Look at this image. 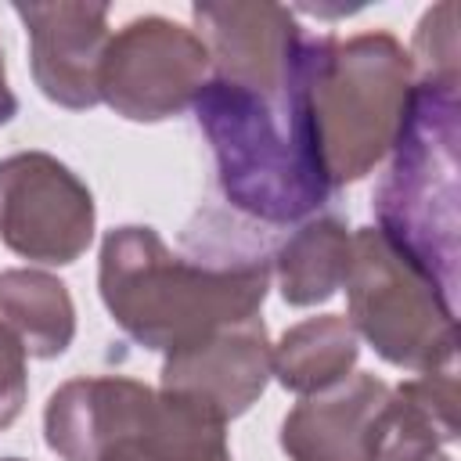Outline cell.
I'll list each match as a JSON object with an SVG mask.
<instances>
[{
	"mask_svg": "<svg viewBox=\"0 0 461 461\" xmlns=\"http://www.w3.org/2000/svg\"><path fill=\"white\" fill-rule=\"evenodd\" d=\"M414 90V65L393 32L306 36L292 115L328 191L364 180L396 144Z\"/></svg>",
	"mask_w": 461,
	"mask_h": 461,
	"instance_id": "2",
	"label": "cell"
},
{
	"mask_svg": "<svg viewBox=\"0 0 461 461\" xmlns=\"http://www.w3.org/2000/svg\"><path fill=\"white\" fill-rule=\"evenodd\" d=\"M360 357V339L353 324L339 313H321L292 324L277 346L270 349V375L299 396H313L321 389L349 378Z\"/></svg>",
	"mask_w": 461,
	"mask_h": 461,
	"instance_id": "15",
	"label": "cell"
},
{
	"mask_svg": "<svg viewBox=\"0 0 461 461\" xmlns=\"http://www.w3.org/2000/svg\"><path fill=\"white\" fill-rule=\"evenodd\" d=\"M191 108L212 148L220 194L234 212L281 227L331 198L299 137L292 94L267 97L209 76Z\"/></svg>",
	"mask_w": 461,
	"mask_h": 461,
	"instance_id": "4",
	"label": "cell"
},
{
	"mask_svg": "<svg viewBox=\"0 0 461 461\" xmlns=\"http://www.w3.org/2000/svg\"><path fill=\"white\" fill-rule=\"evenodd\" d=\"M29 375H25V349L18 339L0 324V432L11 429L25 407Z\"/></svg>",
	"mask_w": 461,
	"mask_h": 461,
	"instance_id": "18",
	"label": "cell"
},
{
	"mask_svg": "<svg viewBox=\"0 0 461 461\" xmlns=\"http://www.w3.org/2000/svg\"><path fill=\"white\" fill-rule=\"evenodd\" d=\"M0 324L36 360L61 357L76 339V306L47 270H0Z\"/></svg>",
	"mask_w": 461,
	"mask_h": 461,
	"instance_id": "14",
	"label": "cell"
},
{
	"mask_svg": "<svg viewBox=\"0 0 461 461\" xmlns=\"http://www.w3.org/2000/svg\"><path fill=\"white\" fill-rule=\"evenodd\" d=\"M414 79L418 83H447L457 86V4L443 0L429 7L414 29V50H411Z\"/></svg>",
	"mask_w": 461,
	"mask_h": 461,
	"instance_id": "17",
	"label": "cell"
},
{
	"mask_svg": "<svg viewBox=\"0 0 461 461\" xmlns=\"http://www.w3.org/2000/svg\"><path fill=\"white\" fill-rule=\"evenodd\" d=\"M461 97L447 83H418L393 144L389 169L375 187L378 234L457 303L461 256Z\"/></svg>",
	"mask_w": 461,
	"mask_h": 461,
	"instance_id": "3",
	"label": "cell"
},
{
	"mask_svg": "<svg viewBox=\"0 0 461 461\" xmlns=\"http://www.w3.org/2000/svg\"><path fill=\"white\" fill-rule=\"evenodd\" d=\"M349 249H353V234L339 216L306 220L274 252V274H277L281 299L288 306L328 303L346 281Z\"/></svg>",
	"mask_w": 461,
	"mask_h": 461,
	"instance_id": "16",
	"label": "cell"
},
{
	"mask_svg": "<svg viewBox=\"0 0 461 461\" xmlns=\"http://www.w3.org/2000/svg\"><path fill=\"white\" fill-rule=\"evenodd\" d=\"M425 461H450L447 454H432V457H425Z\"/></svg>",
	"mask_w": 461,
	"mask_h": 461,
	"instance_id": "20",
	"label": "cell"
},
{
	"mask_svg": "<svg viewBox=\"0 0 461 461\" xmlns=\"http://www.w3.org/2000/svg\"><path fill=\"white\" fill-rule=\"evenodd\" d=\"M223 429L202 407L122 375L72 378L43 411L61 461H230Z\"/></svg>",
	"mask_w": 461,
	"mask_h": 461,
	"instance_id": "5",
	"label": "cell"
},
{
	"mask_svg": "<svg viewBox=\"0 0 461 461\" xmlns=\"http://www.w3.org/2000/svg\"><path fill=\"white\" fill-rule=\"evenodd\" d=\"M389 389L378 375L357 371L303 396L281 421V450L288 461H378Z\"/></svg>",
	"mask_w": 461,
	"mask_h": 461,
	"instance_id": "12",
	"label": "cell"
},
{
	"mask_svg": "<svg viewBox=\"0 0 461 461\" xmlns=\"http://www.w3.org/2000/svg\"><path fill=\"white\" fill-rule=\"evenodd\" d=\"M0 461H22V457H0Z\"/></svg>",
	"mask_w": 461,
	"mask_h": 461,
	"instance_id": "21",
	"label": "cell"
},
{
	"mask_svg": "<svg viewBox=\"0 0 461 461\" xmlns=\"http://www.w3.org/2000/svg\"><path fill=\"white\" fill-rule=\"evenodd\" d=\"M14 112H18V97H14V90L7 86V72H4V54H0V126H7V122L14 119Z\"/></svg>",
	"mask_w": 461,
	"mask_h": 461,
	"instance_id": "19",
	"label": "cell"
},
{
	"mask_svg": "<svg viewBox=\"0 0 461 461\" xmlns=\"http://www.w3.org/2000/svg\"><path fill=\"white\" fill-rule=\"evenodd\" d=\"M29 32V65L40 94L68 112H86L101 101L97 79L108 50V7L83 0L14 4Z\"/></svg>",
	"mask_w": 461,
	"mask_h": 461,
	"instance_id": "11",
	"label": "cell"
},
{
	"mask_svg": "<svg viewBox=\"0 0 461 461\" xmlns=\"http://www.w3.org/2000/svg\"><path fill=\"white\" fill-rule=\"evenodd\" d=\"M457 407V364L418 371V378H407L396 389H389L378 461H425L439 454L461 432Z\"/></svg>",
	"mask_w": 461,
	"mask_h": 461,
	"instance_id": "13",
	"label": "cell"
},
{
	"mask_svg": "<svg viewBox=\"0 0 461 461\" xmlns=\"http://www.w3.org/2000/svg\"><path fill=\"white\" fill-rule=\"evenodd\" d=\"M209 68V50L194 29L144 14L108 40L97 94L130 122H162L194 104Z\"/></svg>",
	"mask_w": 461,
	"mask_h": 461,
	"instance_id": "7",
	"label": "cell"
},
{
	"mask_svg": "<svg viewBox=\"0 0 461 461\" xmlns=\"http://www.w3.org/2000/svg\"><path fill=\"white\" fill-rule=\"evenodd\" d=\"M198 36L209 50L216 79L234 86L288 97L295 65L306 43L303 25L281 4H194L191 7Z\"/></svg>",
	"mask_w": 461,
	"mask_h": 461,
	"instance_id": "9",
	"label": "cell"
},
{
	"mask_svg": "<svg viewBox=\"0 0 461 461\" xmlns=\"http://www.w3.org/2000/svg\"><path fill=\"white\" fill-rule=\"evenodd\" d=\"M346 303L357 339L407 371H436L457 364L454 303L407 263L375 227H360L349 249Z\"/></svg>",
	"mask_w": 461,
	"mask_h": 461,
	"instance_id": "6",
	"label": "cell"
},
{
	"mask_svg": "<svg viewBox=\"0 0 461 461\" xmlns=\"http://www.w3.org/2000/svg\"><path fill=\"white\" fill-rule=\"evenodd\" d=\"M187 227L173 252L155 227H112L101 241L97 288L108 317L144 349L173 353L205 335L259 317L270 256L241 234Z\"/></svg>",
	"mask_w": 461,
	"mask_h": 461,
	"instance_id": "1",
	"label": "cell"
},
{
	"mask_svg": "<svg viewBox=\"0 0 461 461\" xmlns=\"http://www.w3.org/2000/svg\"><path fill=\"white\" fill-rule=\"evenodd\" d=\"M270 339L259 317L220 328L202 342L166 353L162 393L180 396L216 421L241 418L270 382Z\"/></svg>",
	"mask_w": 461,
	"mask_h": 461,
	"instance_id": "10",
	"label": "cell"
},
{
	"mask_svg": "<svg viewBox=\"0 0 461 461\" xmlns=\"http://www.w3.org/2000/svg\"><path fill=\"white\" fill-rule=\"evenodd\" d=\"M90 187L47 151L0 158V241L43 267L76 263L94 241Z\"/></svg>",
	"mask_w": 461,
	"mask_h": 461,
	"instance_id": "8",
	"label": "cell"
}]
</instances>
